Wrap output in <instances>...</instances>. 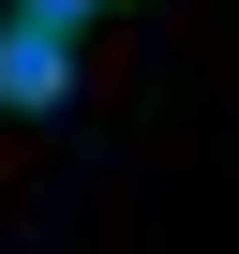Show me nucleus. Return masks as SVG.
<instances>
[{
  "instance_id": "obj_2",
  "label": "nucleus",
  "mask_w": 239,
  "mask_h": 254,
  "mask_svg": "<svg viewBox=\"0 0 239 254\" xmlns=\"http://www.w3.org/2000/svg\"><path fill=\"white\" fill-rule=\"evenodd\" d=\"M15 15H45V30H75V15H120V0H15Z\"/></svg>"
},
{
  "instance_id": "obj_1",
  "label": "nucleus",
  "mask_w": 239,
  "mask_h": 254,
  "mask_svg": "<svg viewBox=\"0 0 239 254\" xmlns=\"http://www.w3.org/2000/svg\"><path fill=\"white\" fill-rule=\"evenodd\" d=\"M75 90V30H45V15H0V105L15 120H45Z\"/></svg>"
}]
</instances>
